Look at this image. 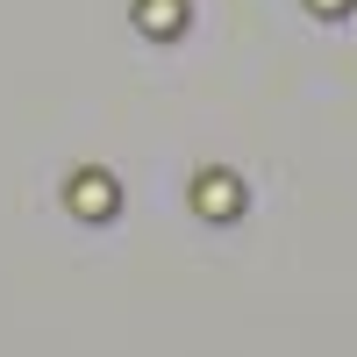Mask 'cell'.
Segmentation results:
<instances>
[{
	"label": "cell",
	"instance_id": "1",
	"mask_svg": "<svg viewBox=\"0 0 357 357\" xmlns=\"http://www.w3.org/2000/svg\"><path fill=\"white\" fill-rule=\"evenodd\" d=\"M193 207H200V222H236L243 215V178L236 172H200L193 178Z\"/></svg>",
	"mask_w": 357,
	"mask_h": 357
},
{
	"label": "cell",
	"instance_id": "2",
	"mask_svg": "<svg viewBox=\"0 0 357 357\" xmlns=\"http://www.w3.org/2000/svg\"><path fill=\"white\" fill-rule=\"evenodd\" d=\"M65 200H72V215H79V222H114V207H122V186H114L107 172H79L72 186H65Z\"/></svg>",
	"mask_w": 357,
	"mask_h": 357
},
{
	"label": "cell",
	"instance_id": "3",
	"mask_svg": "<svg viewBox=\"0 0 357 357\" xmlns=\"http://www.w3.org/2000/svg\"><path fill=\"white\" fill-rule=\"evenodd\" d=\"M136 29L143 36H178L186 29V0H136Z\"/></svg>",
	"mask_w": 357,
	"mask_h": 357
},
{
	"label": "cell",
	"instance_id": "4",
	"mask_svg": "<svg viewBox=\"0 0 357 357\" xmlns=\"http://www.w3.org/2000/svg\"><path fill=\"white\" fill-rule=\"evenodd\" d=\"M307 8H314V15H329V22H343V15L357 8V0H307Z\"/></svg>",
	"mask_w": 357,
	"mask_h": 357
}]
</instances>
